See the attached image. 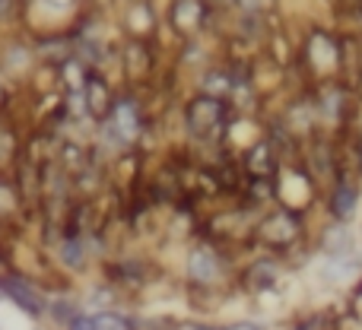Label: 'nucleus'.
<instances>
[{
	"label": "nucleus",
	"mask_w": 362,
	"mask_h": 330,
	"mask_svg": "<svg viewBox=\"0 0 362 330\" xmlns=\"http://www.w3.org/2000/svg\"><path fill=\"white\" fill-rule=\"evenodd\" d=\"M242 257L232 248H223L216 242L197 238L191 248L185 251L181 261V289H185V302H191V314L197 312L200 299H210L213 314L219 305L235 295V270Z\"/></svg>",
	"instance_id": "nucleus-1"
},
{
	"label": "nucleus",
	"mask_w": 362,
	"mask_h": 330,
	"mask_svg": "<svg viewBox=\"0 0 362 330\" xmlns=\"http://www.w3.org/2000/svg\"><path fill=\"white\" fill-rule=\"evenodd\" d=\"M251 242H255V251L276 254L289 270L305 264L308 254H315L305 210L289 204H270L267 210L257 213Z\"/></svg>",
	"instance_id": "nucleus-2"
},
{
	"label": "nucleus",
	"mask_w": 362,
	"mask_h": 330,
	"mask_svg": "<svg viewBox=\"0 0 362 330\" xmlns=\"http://www.w3.org/2000/svg\"><path fill=\"white\" fill-rule=\"evenodd\" d=\"M185 134L194 143H226V134L232 127V105L216 95L197 93L185 102Z\"/></svg>",
	"instance_id": "nucleus-3"
},
{
	"label": "nucleus",
	"mask_w": 362,
	"mask_h": 330,
	"mask_svg": "<svg viewBox=\"0 0 362 330\" xmlns=\"http://www.w3.org/2000/svg\"><path fill=\"white\" fill-rule=\"evenodd\" d=\"M286 273H289V267L276 254L251 251V254H245L242 261H238L235 295H245V299H264V295H274V293H280Z\"/></svg>",
	"instance_id": "nucleus-4"
},
{
	"label": "nucleus",
	"mask_w": 362,
	"mask_h": 330,
	"mask_svg": "<svg viewBox=\"0 0 362 330\" xmlns=\"http://www.w3.org/2000/svg\"><path fill=\"white\" fill-rule=\"evenodd\" d=\"M48 286L38 280L35 273L13 267V270H0V302L13 305L23 318H29L32 324H45L48 314Z\"/></svg>",
	"instance_id": "nucleus-5"
},
{
	"label": "nucleus",
	"mask_w": 362,
	"mask_h": 330,
	"mask_svg": "<svg viewBox=\"0 0 362 330\" xmlns=\"http://www.w3.org/2000/svg\"><path fill=\"white\" fill-rule=\"evenodd\" d=\"M99 280L112 283L121 295L134 305L137 295H144L146 289L156 283V273H153V264L146 257H105L99 264Z\"/></svg>",
	"instance_id": "nucleus-6"
},
{
	"label": "nucleus",
	"mask_w": 362,
	"mask_h": 330,
	"mask_svg": "<svg viewBox=\"0 0 362 330\" xmlns=\"http://www.w3.org/2000/svg\"><path fill=\"white\" fill-rule=\"evenodd\" d=\"M362 200V184L356 175H350L346 168L337 165L331 184L325 187V210L331 223H353Z\"/></svg>",
	"instance_id": "nucleus-7"
},
{
	"label": "nucleus",
	"mask_w": 362,
	"mask_h": 330,
	"mask_svg": "<svg viewBox=\"0 0 362 330\" xmlns=\"http://www.w3.org/2000/svg\"><path fill=\"white\" fill-rule=\"evenodd\" d=\"M51 251H54L57 270L67 273V276H83L95 264V257H93V251H89V242H86L83 232L57 229V238L51 242Z\"/></svg>",
	"instance_id": "nucleus-8"
},
{
	"label": "nucleus",
	"mask_w": 362,
	"mask_h": 330,
	"mask_svg": "<svg viewBox=\"0 0 362 330\" xmlns=\"http://www.w3.org/2000/svg\"><path fill=\"white\" fill-rule=\"evenodd\" d=\"M238 165H242L245 178H276L283 168V159H280V153H276V146L261 134L255 143L242 150Z\"/></svg>",
	"instance_id": "nucleus-9"
},
{
	"label": "nucleus",
	"mask_w": 362,
	"mask_h": 330,
	"mask_svg": "<svg viewBox=\"0 0 362 330\" xmlns=\"http://www.w3.org/2000/svg\"><path fill=\"white\" fill-rule=\"evenodd\" d=\"M350 312L340 305H325V308H308L286 321L280 330H344Z\"/></svg>",
	"instance_id": "nucleus-10"
},
{
	"label": "nucleus",
	"mask_w": 362,
	"mask_h": 330,
	"mask_svg": "<svg viewBox=\"0 0 362 330\" xmlns=\"http://www.w3.org/2000/svg\"><path fill=\"white\" fill-rule=\"evenodd\" d=\"M80 99H83V108H86V118H93L95 124H99V121L112 112L115 89L102 73H86V80H83V86H80Z\"/></svg>",
	"instance_id": "nucleus-11"
},
{
	"label": "nucleus",
	"mask_w": 362,
	"mask_h": 330,
	"mask_svg": "<svg viewBox=\"0 0 362 330\" xmlns=\"http://www.w3.org/2000/svg\"><path fill=\"white\" fill-rule=\"evenodd\" d=\"M89 312H93V308H89ZM93 324H95V330H140L144 327V312L134 305L95 308Z\"/></svg>",
	"instance_id": "nucleus-12"
},
{
	"label": "nucleus",
	"mask_w": 362,
	"mask_h": 330,
	"mask_svg": "<svg viewBox=\"0 0 362 330\" xmlns=\"http://www.w3.org/2000/svg\"><path fill=\"white\" fill-rule=\"evenodd\" d=\"M80 308H83V295L76 293V289H67V293H51L48 314H45V327L48 330H64Z\"/></svg>",
	"instance_id": "nucleus-13"
},
{
	"label": "nucleus",
	"mask_w": 362,
	"mask_h": 330,
	"mask_svg": "<svg viewBox=\"0 0 362 330\" xmlns=\"http://www.w3.org/2000/svg\"><path fill=\"white\" fill-rule=\"evenodd\" d=\"M175 330H219V321L204 318V314H185L175 321Z\"/></svg>",
	"instance_id": "nucleus-14"
},
{
	"label": "nucleus",
	"mask_w": 362,
	"mask_h": 330,
	"mask_svg": "<svg viewBox=\"0 0 362 330\" xmlns=\"http://www.w3.org/2000/svg\"><path fill=\"white\" fill-rule=\"evenodd\" d=\"M219 330H274V327L261 318H229L219 321Z\"/></svg>",
	"instance_id": "nucleus-15"
},
{
	"label": "nucleus",
	"mask_w": 362,
	"mask_h": 330,
	"mask_svg": "<svg viewBox=\"0 0 362 330\" xmlns=\"http://www.w3.org/2000/svg\"><path fill=\"white\" fill-rule=\"evenodd\" d=\"M64 330H95V324H93V312H89L86 305L80 308V312L70 318V324L64 327Z\"/></svg>",
	"instance_id": "nucleus-16"
},
{
	"label": "nucleus",
	"mask_w": 362,
	"mask_h": 330,
	"mask_svg": "<svg viewBox=\"0 0 362 330\" xmlns=\"http://www.w3.org/2000/svg\"><path fill=\"white\" fill-rule=\"evenodd\" d=\"M232 4H235L242 13H251V16H257V13L270 10V6H274V0H232Z\"/></svg>",
	"instance_id": "nucleus-17"
}]
</instances>
